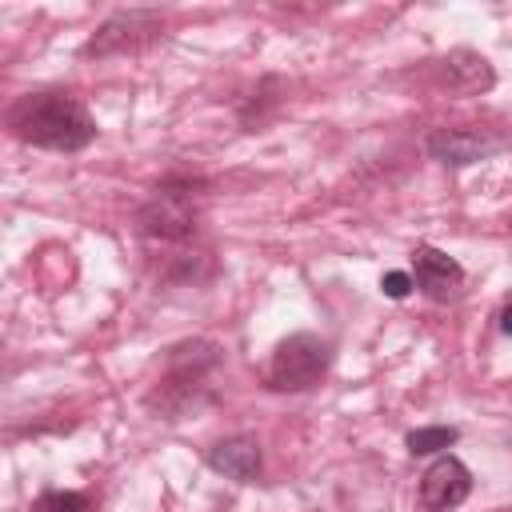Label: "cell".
I'll return each instance as SVG.
<instances>
[{"mask_svg":"<svg viewBox=\"0 0 512 512\" xmlns=\"http://www.w3.org/2000/svg\"><path fill=\"white\" fill-rule=\"evenodd\" d=\"M224 368V348L216 340L192 336L164 352L160 376L144 392V408L156 420H184L188 412L216 400V376Z\"/></svg>","mask_w":512,"mask_h":512,"instance_id":"cell-1","label":"cell"},{"mask_svg":"<svg viewBox=\"0 0 512 512\" xmlns=\"http://www.w3.org/2000/svg\"><path fill=\"white\" fill-rule=\"evenodd\" d=\"M8 136L44 152H84L96 140V120L76 92L40 88L24 92L4 112Z\"/></svg>","mask_w":512,"mask_h":512,"instance_id":"cell-2","label":"cell"},{"mask_svg":"<svg viewBox=\"0 0 512 512\" xmlns=\"http://www.w3.org/2000/svg\"><path fill=\"white\" fill-rule=\"evenodd\" d=\"M200 176H168L136 208V236L148 244H188L200 228Z\"/></svg>","mask_w":512,"mask_h":512,"instance_id":"cell-3","label":"cell"},{"mask_svg":"<svg viewBox=\"0 0 512 512\" xmlns=\"http://www.w3.org/2000/svg\"><path fill=\"white\" fill-rule=\"evenodd\" d=\"M332 368V344L316 332H292L284 336L272 356H268V368H264V388L272 392H312Z\"/></svg>","mask_w":512,"mask_h":512,"instance_id":"cell-4","label":"cell"},{"mask_svg":"<svg viewBox=\"0 0 512 512\" xmlns=\"http://www.w3.org/2000/svg\"><path fill=\"white\" fill-rule=\"evenodd\" d=\"M164 40V12L160 8H120L112 12L80 48L84 60H108V56H128L144 52L148 44Z\"/></svg>","mask_w":512,"mask_h":512,"instance_id":"cell-5","label":"cell"},{"mask_svg":"<svg viewBox=\"0 0 512 512\" xmlns=\"http://www.w3.org/2000/svg\"><path fill=\"white\" fill-rule=\"evenodd\" d=\"M512 136L500 128L484 124H460V128H436L428 136V156L440 160L444 168H468L480 160H492L496 152H508Z\"/></svg>","mask_w":512,"mask_h":512,"instance_id":"cell-6","label":"cell"},{"mask_svg":"<svg viewBox=\"0 0 512 512\" xmlns=\"http://www.w3.org/2000/svg\"><path fill=\"white\" fill-rule=\"evenodd\" d=\"M472 496V472L460 456L440 452L420 476V504L428 512H452Z\"/></svg>","mask_w":512,"mask_h":512,"instance_id":"cell-7","label":"cell"},{"mask_svg":"<svg viewBox=\"0 0 512 512\" xmlns=\"http://www.w3.org/2000/svg\"><path fill=\"white\" fill-rule=\"evenodd\" d=\"M412 284H416L428 300L444 304V300H456V296H460V288H464V268H460L448 252H440V248H432V244H420V248L412 252Z\"/></svg>","mask_w":512,"mask_h":512,"instance_id":"cell-8","label":"cell"},{"mask_svg":"<svg viewBox=\"0 0 512 512\" xmlns=\"http://www.w3.org/2000/svg\"><path fill=\"white\" fill-rule=\"evenodd\" d=\"M436 80L456 96H480L496 84V68L472 48H452L436 60Z\"/></svg>","mask_w":512,"mask_h":512,"instance_id":"cell-9","label":"cell"},{"mask_svg":"<svg viewBox=\"0 0 512 512\" xmlns=\"http://www.w3.org/2000/svg\"><path fill=\"white\" fill-rule=\"evenodd\" d=\"M208 468L236 480V484H256L260 480V468H264V456H260V444L252 436H224L216 444H208L204 452Z\"/></svg>","mask_w":512,"mask_h":512,"instance_id":"cell-10","label":"cell"},{"mask_svg":"<svg viewBox=\"0 0 512 512\" xmlns=\"http://www.w3.org/2000/svg\"><path fill=\"white\" fill-rule=\"evenodd\" d=\"M456 440H460V428H452V424H424V428H412L404 436V448H408V456H440Z\"/></svg>","mask_w":512,"mask_h":512,"instance_id":"cell-11","label":"cell"},{"mask_svg":"<svg viewBox=\"0 0 512 512\" xmlns=\"http://www.w3.org/2000/svg\"><path fill=\"white\" fill-rule=\"evenodd\" d=\"M28 512H92V496L84 492H64V488H44Z\"/></svg>","mask_w":512,"mask_h":512,"instance_id":"cell-12","label":"cell"},{"mask_svg":"<svg viewBox=\"0 0 512 512\" xmlns=\"http://www.w3.org/2000/svg\"><path fill=\"white\" fill-rule=\"evenodd\" d=\"M412 288H416V284H412L408 272H384V276H380V292H384L388 300H404Z\"/></svg>","mask_w":512,"mask_h":512,"instance_id":"cell-13","label":"cell"},{"mask_svg":"<svg viewBox=\"0 0 512 512\" xmlns=\"http://www.w3.org/2000/svg\"><path fill=\"white\" fill-rule=\"evenodd\" d=\"M500 332H504V336H512V304H504V308H500Z\"/></svg>","mask_w":512,"mask_h":512,"instance_id":"cell-14","label":"cell"}]
</instances>
